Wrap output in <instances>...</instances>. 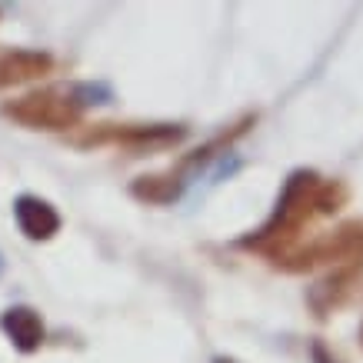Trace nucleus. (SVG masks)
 <instances>
[{"mask_svg": "<svg viewBox=\"0 0 363 363\" xmlns=\"http://www.w3.org/2000/svg\"><path fill=\"white\" fill-rule=\"evenodd\" d=\"M130 194L143 203H170L180 197V177L170 174H150V177H137L130 184Z\"/></svg>", "mask_w": 363, "mask_h": 363, "instance_id": "9", "label": "nucleus"}, {"mask_svg": "<svg viewBox=\"0 0 363 363\" xmlns=\"http://www.w3.org/2000/svg\"><path fill=\"white\" fill-rule=\"evenodd\" d=\"M213 363H237V360H233V357H217Z\"/></svg>", "mask_w": 363, "mask_h": 363, "instance_id": "10", "label": "nucleus"}, {"mask_svg": "<svg viewBox=\"0 0 363 363\" xmlns=\"http://www.w3.org/2000/svg\"><path fill=\"white\" fill-rule=\"evenodd\" d=\"M333 260H343V264L363 260V220L343 223L333 233H323V237L303 243V247H290L277 257V267L286 274H303V270L333 264Z\"/></svg>", "mask_w": 363, "mask_h": 363, "instance_id": "3", "label": "nucleus"}, {"mask_svg": "<svg viewBox=\"0 0 363 363\" xmlns=\"http://www.w3.org/2000/svg\"><path fill=\"white\" fill-rule=\"evenodd\" d=\"M13 220H17L23 237L33 243L50 240L60 230V213L44 197H33V194H21L13 200Z\"/></svg>", "mask_w": 363, "mask_h": 363, "instance_id": "6", "label": "nucleus"}, {"mask_svg": "<svg viewBox=\"0 0 363 363\" xmlns=\"http://www.w3.org/2000/svg\"><path fill=\"white\" fill-rule=\"evenodd\" d=\"M360 284H363V260L343 264L340 270H333V274H327L320 284L310 286V294H307L310 310H313L317 317H330V313H337V310L357 294Z\"/></svg>", "mask_w": 363, "mask_h": 363, "instance_id": "5", "label": "nucleus"}, {"mask_svg": "<svg viewBox=\"0 0 363 363\" xmlns=\"http://www.w3.org/2000/svg\"><path fill=\"white\" fill-rule=\"evenodd\" d=\"M360 337H363V333H360Z\"/></svg>", "mask_w": 363, "mask_h": 363, "instance_id": "11", "label": "nucleus"}, {"mask_svg": "<svg viewBox=\"0 0 363 363\" xmlns=\"http://www.w3.org/2000/svg\"><path fill=\"white\" fill-rule=\"evenodd\" d=\"M50 70H54V57L44 50H7V54H0V90L40 80Z\"/></svg>", "mask_w": 363, "mask_h": 363, "instance_id": "7", "label": "nucleus"}, {"mask_svg": "<svg viewBox=\"0 0 363 363\" xmlns=\"http://www.w3.org/2000/svg\"><path fill=\"white\" fill-rule=\"evenodd\" d=\"M0 330L7 333V340L13 343V350L21 353H37L44 343L47 330L44 320L33 307H11L0 313Z\"/></svg>", "mask_w": 363, "mask_h": 363, "instance_id": "8", "label": "nucleus"}, {"mask_svg": "<svg viewBox=\"0 0 363 363\" xmlns=\"http://www.w3.org/2000/svg\"><path fill=\"white\" fill-rule=\"evenodd\" d=\"M347 197H350V190L343 180H320L313 170H294L277 197L274 213L243 243L257 247V250H270L277 257L284 243H290L303 230V223L337 213L347 203Z\"/></svg>", "mask_w": 363, "mask_h": 363, "instance_id": "1", "label": "nucleus"}, {"mask_svg": "<svg viewBox=\"0 0 363 363\" xmlns=\"http://www.w3.org/2000/svg\"><path fill=\"white\" fill-rule=\"evenodd\" d=\"M0 113L7 121L21 123L27 130H77L84 104L77 97V87L60 90V87H47V90H33L23 94L17 100H7Z\"/></svg>", "mask_w": 363, "mask_h": 363, "instance_id": "2", "label": "nucleus"}, {"mask_svg": "<svg viewBox=\"0 0 363 363\" xmlns=\"http://www.w3.org/2000/svg\"><path fill=\"white\" fill-rule=\"evenodd\" d=\"M184 127L177 123H94L67 133L74 147H130V150H150V147H170L184 140Z\"/></svg>", "mask_w": 363, "mask_h": 363, "instance_id": "4", "label": "nucleus"}]
</instances>
